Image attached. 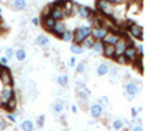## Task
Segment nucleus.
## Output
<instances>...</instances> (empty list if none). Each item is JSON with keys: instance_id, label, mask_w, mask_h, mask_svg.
<instances>
[{"instance_id": "nucleus-35", "label": "nucleus", "mask_w": 145, "mask_h": 131, "mask_svg": "<svg viewBox=\"0 0 145 131\" xmlns=\"http://www.w3.org/2000/svg\"><path fill=\"white\" fill-rule=\"evenodd\" d=\"M6 118H7V120H9L10 122H16V117L13 115V112H7Z\"/></svg>"}, {"instance_id": "nucleus-33", "label": "nucleus", "mask_w": 145, "mask_h": 131, "mask_svg": "<svg viewBox=\"0 0 145 131\" xmlns=\"http://www.w3.org/2000/svg\"><path fill=\"white\" fill-rule=\"evenodd\" d=\"M50 13H51V6L48 5V6H45V7L42 9V18H45V16H50Z\"/></svg>"}, {"instance_id": "nucleus-9", "label": "nucleus", "mask_w": 145, "mask_h": 131, "mask_svg": "<svg viewBox=\"0 0 145 131\" xmlns=\"http://www.w3.org/2000/svg\"><path fill=\"white\" fill-rule=\"evenodd\" d=\"M41 23H42V26H44V29H45L46 32H52V29H54V26H55L57 22H55L51 16H45V18L41 19Z\"/></svg>"}, {"instance_id": "nucleus-19", "label": "nucleus", "mask_w": 145, "mask_h": 131, "mask_svg": "<svg viewBox=\"0 0 145 131\" xmlns=\"http://www.w3.org/2000/svg\"><path fill=\"white\" fill-rule=\"evenodd\" d=\"M110 130L112 131H123L125 130V125H123V121L122 120H113L112 124H110Z\"/></svg>"}, {"instance_id": "nucleus-14", "label": "nucleus", "mask_w": 145, "mask_h": 131, "mask_svg": "<svg viewBox=\"0 0 145 131\" xmlns=\"http://www.w3.org/2000/svg\"><path fill=\"white\" fill-rule=\"evenodd\" d=\"M123 55H125V58L128 60V63H132L138 57L137 48H135V47H128V48L125 50V53H123Z\"/></svg>"}, {"instance_id": "nucleus-29", "label": "nucleus", "mask_w": 145, "mask_h": 131, "mask_svg": "<svg viewBox=\"0 0 145 131\" xmlns=\"http://www.w3.org/2000/svg\"><path fill=\"white\" fill-rule=\"evenodd\" d=\"M113 60H115L118 64H122V66L128 64V60L125 58V55H115V57H113Z\"/></svg>"}, {"instance_id": "nucleus-37", "label": "nucleus", "mask_w": 145, "mask_h": 131, "mask_svg": "<svg viewBox=\"0 0 145 131\" xmlns=\"http://www.w3.org/2000/svg\"><path fill=\"white\" fill-rule=\"evenodd\" d=\"M131 131H144V128H142L141 124H138V125H134V127H132Z\"/></svg>"}, {"instance_id": "nucleus-10", "label": "nucleus", "mask_w": 145, "mask_h": 131, "mask_svg": "<svg viewBox=\"0 0 145 131\" xmlns=\"http://www.w3.org/2000/svg\"><path fill=\"white\" fill-rule=\"evenodd\" d=\"M0 106H2L6 112H13L18 108V101H16V98H13L7 102H0Z\"/></svg>"}, {"instance_id": "nucleus-31", "label": "nucleus", "mask_w": 145, "mask_h": 131, "mask_svg": "<svg viewBox=\"0 0 145 131\" xmlns=\"http://www.w3.org/2000/svg\"><path fill=\"white\" fill-rule=\"evenodd\" d=\"M64 2H65V0H54V2L50 3V6H51V9H52V7H61V9H63Z\"/></svg>"}, {"instance_id": "nucleus-24", "label": "nucleus", "mask_w": 145, "mask_h": 131, "mask_svg": "<svg viewBox=\"0 0 145 131\" xmlns=\"http://www.w3.org/2000/svg\"><path fill=\"white\" fill-rule=\"evenodd\" d=\"M13 6L18 9V10H25L28 3H26V0H13Z\"/></svg>"}, {"instance_id": "nucleus-39", "label": "nucleus", "mask_w": 145, "mask_h": 131, "mask_svg": "<svg viewBox=\"0 0 145 131\" xmlns=\"http://www.w3.org/2000/svg\"><path fill=\"white\" fill-rule=\"evenodd\" d=\"M131 114H132V118H134V120H135V118H138V109L137 108H132L131 109Z\"/></svg>"}, {"instance_id": "nucleus-4", "label": "nucleus", "mask_w": 145, "mask_h": 131, "mask_svg": "<svg viewBox=\"0 0 145 131\" xmlns=\"http://www.w3.org/2000/svg\"><path fill=\"white\" fill-rule=\"evenodd\" d=\"M0 83L3 86H13V76H12L10 68L7 66L0 68Z\"/></svg>"}, {"instance_id": "nucleus-36", "label": "nucleus", "mask_w": 145, "mask_h": 131, "mask_svg": "<svg viewBox=\"0 0 145 131\" xmlns=\"http://www.w3.org/2000/svg\"><path fill=\"white\" fill-rule=\"evenodd\" d=\"M109 3H110L112 6H116V5H122V2L123 0H107Z\"/></svg>"}, {"instance_id": "nucleus-13", "label": "nucleus", "mask_w": 145, "mask_h": 131, "mask_svg": "<svg viewBox=\"0 0 145 131\" xmlns=\"http://www.w3.org/2000/svg\"><path fill=\"white\" fill-rule=\"evenodd\" d=\"M119 38H120V35H118V34H113V32H107V35L103 38V44H107V45H115L118 41H119Z\"/></svg>"}, {"instance_id": "nucleus-21", "label": "nucleus", "mask_w": 145, "mask_h": 131, "mask_svg": "<svg viewBox=\"0 0 145 131\" xmlns=\"http://www.w3.org/2000/svg\"><path fill=\"white\" fill-rule=\"evenodd\" d=\"M20 128H22V131H33L35 124H33L31 120H25V121L20 124Z\"/></svg>"}, {"instance_id": "nucleus-34", "label": "nucleus", "mask_w": 145, "mask_h": 131, "mask_svg": "<svg viewBox=\"0 0 145 131\" xmlns=\"http://www.w3.org/2000/svg\"><path fill=\"white\" fill-rule=\"evenodd\" d=\"M13 55H15V51H13V48H6V50H5V57L10 58V57H13Z\"/></svg>"}, {"instance_id": "nucleus-22", "label": "nucleus", "mask_w": 145, "mask_h": 131, "mask_svg": "<svg viewBox=\"0 0 145 131\" xmlns=\"http://www.w3.org/2000/svg\"><path fill=\"white\" fill-rule=\"evenodd\" d=\"M15 57H16L18 61H25L26 60V51L23 50V48H18L15 51Z\"/></svg>"}, {"instance_id": "nucleus-44", "label": "nucleus", "mask_w": 145, "mask_h": 131, "mask_svg": "<svg viewBox=\"0 0 145 131\" xmlns=\"http://www.w3.org/2000/svg\"><path fill=\"white\" fill-rule=\"evenodd\" d=\"M0 13H2V9H0Z\"/></svg>"}, {"instance_id": "nucleus-15", "label": "nucleus", "mask_w": 145, "mask_h": 131, "mask_svg": "<svg viewBox=\"0 0 145 131\" xmlns=\"http://www.w3.org/2000/svg\"><path fill=\"white\" fill-rule=\"evenodd\" d=\"M65 29H67L65 23L59 20V22H57V23H55V26H54V29H52V34H54V35H57V37H61L63 32H64Z\"/></svg>"}, {"instance_id": "nucleus-25", "label": "nucleus", "mask_w": 145, "mask_h": 131, "mask_svg": "<svg viewBox=\"0 0 145 131\" xmlns=\"http://www.w3.org/2000/svg\"><path fill=\"white\" fill-rule=\"evenodd\" d=\"M142 58H144V57L138 55V57L135 58V60L132 61V66H134V67H137L139 73H142V68H144V67H142Z\"/></svg>"}, {"instance_id": "nucleus-38", "label": "nucleus", "mask_w": 145, "mask_h": 131, "mask_svg": "<svg viewBox=\"0 0 145 131\" xmlns=\"http://www.w3.org/2000/svg\"><path fill=\"white\" fill-rule=\"evenodd\" d=\"M44 122H45V117L41 115V117L38 118V125H39V127H44Z\"/></svg>"}, {"instance_id": "nucleus-43", "label": "nucleus", "mask_w": 145, "mask_h": 131, "mask_svg": "<svg viewBox=\"0 0 145 131\" xmlns=\"http://www.w3.org/2000/svg\"><path fill=\"white\" fill-rule=\"evenodd\" d=\"M6 127H7V124H6L5 121H2V122H0V128H2V130H5Z\"/></svg>"}, {"instance_id": "nucleus-42", "label": "nucleus", "mask_w": 145, "mask_h": 131, "mask_svg": "<svg viewBox=\"0 0 145 131\" xmlns=\"http://www.w3.org/2000/svg\"><path fill=\"white\" fill-rule=\"evenodd\" d=\"M71 111H72V112H74V114H76V112L78 111V108H77V106H76V105H71Z\"/></svg>"}, {"instance_id": "nucleus-32", "label": "nucleus", "mask_w": 145, "mask_h": 131, "mask_svg": "<svg viewBox=\"0 0 145 131\" xmlns=\"http://www.w3.org/2000/svg\"><path fill=\"white\" fill-rule=\"evenodd\" d=\"M86 68H87V63L83 61V63H80V64L77 66L76 71H77V73H84V71H86Z\"/></svg>"}, {"instance_id": "nucleus-16", "label": "nucleus", "mask_w": 145, "mask_h": 131, "mask_svg": "<svg viewBox=\"0 0 145 131\" xmlns=\"http://www.w3.org/2000/svg\"><path fill=\"white\" fill-rule=\"evenodd\" d=\"M106 58H113L115 57V47L113 45H107L103 44V53H102Z\"/></svg>"}, {"instance_id": "nucleus-23", "label": "nucleus", "mask_w": 145, "mask_h": 131, "mask_svg": "<svg viewBox=\"0 0 145 131\" xmlns=\"http://www.w3.org/2000/svg\"><path fill=\"white\" fill-rule=\"evenodd\" d=\"M59 38H61L64 42H72V31H70V29H65V31L63 32V35H61Z\"/></svg>"}, {"instance_id": "nucleus-41", "label": "nucleus", "mask_w": 145, "mask_h": 131, "mask_svg": "<svg viewBox=\"0 0 145 131\" xmlns=\"http://www.w3.org/2000/svg\"><path fill=\"white\" fill-rule=\"evenodd\" d=\"M32 23H33L35 26H38V25H39V18H33V19H32Z\"/></svg>"}, {"instance_id": "nucleus-18", "label": "nucleus", "mask_w": 145, "mask_h": 131, "mask_svg": "<svg viewBox=\"0 0 145 131\" xmlns=\"http://www.w3.org/2000/svg\"><path fill=\"white\" fill-rule=\"evenodd\" d=\"M96 42V39L91 37V35H89L87 38H84L83 41H81V44H80V47L84 50V48H87V50H91V47H93V44Z\"/></svg>"}, {"instance_id": "nucleus-30", "label": "nucleus", "mask_w": 145, "mask_h": 131, "mask_svg": "<svg viewBox=\"0 0 145 131\" xmlns=\"http://www.w3.org/2000/svg\"><path fill=\"white\" fill-rule=\"evenodd\" d=\"M70 51H71L72 54H81L84 50L81 48L80 45H74V44H72V45H70Z\"/></svg>"}, {"instance_id": "nucleus-1", "label": "nucleus", "mask_w": 145, "mask_h": 131, "mask_svg": "<svg viewBox=\"0 0 145 131\" xmlns=\"http://www.w3.org/2000/svg\"><path fill=\"white\" fill-rule=\"evenodd\" d=\"M91 34V26H78L72 31V42L74 45H80L84 38H87Z\"/></svg>"}, {"instance_id": "nucleus-20", "label": "nucleus", "mask_w": 145, "mask_h": 131, "mask_svg": "<svg viewBox=\"0 0 145 131\" xmlns=\"http://www.w3.org/2000/svg\"><path fill=\"white\" fill-rule=\"evenodd\" d=\"M96 73H97V76H106L109 73V64L106 63H102L97 66V70H96Z\"/></svg>"}, {"instance_id": "nucleus-5", "label": "nucleus", "mask_w": 145, "mask_h": 131, "mask_svg": "<svg viewBox=\"0 0 145 131\" xmlns=\"http://www.w3.org/2000/svg\"><path fill=\"white\" fill-rule=\"evenodd\" d=\"M15 89L13 86H3L2 89H0V102H7L10 99L16 98L15 96Z\"/></svg>"}, {"instance_id": "nucleus-2", "label": "nucleus", "mask_w": 145, "mask_h": 131, "mask_svg": "<svg viewBox=\"0 0 145 131\" xmlns=\"http://www.w3.org/2000/svg\"><path fill=\"white\" fill-rule=\"evenodd\" d=\"M96 7L99 10V15L107 16V18H112L115 12V6H112L107 0H96Z\"/></svg>"}, {"instance_id": "nucleus-27", "label": "nucleus", "mask_w": 145, "mask_h": 131, "mask_svg": "<svg viewBox=\"0 0 145 131\" xmlns=\"http://www.w3.org/2000/svg\"><path fill=\"white\" fill-rule=\"evenodd\" d=\"M91 50H93L94 53H97V54H102V53H103V42H102V41H96V42L93 44V47H91Z\"/></svg>"}, {"instance_id": "nucleus-11", "label": "nucleus", "mask_w": 145, "mask_h": 131, "mask_svg": "<svg viewBox=\"0 0 145 131\" xmlns=\"http://www.w3.org/2000/svg\"><path fill=\"white\" fill-rule=\"evenodd\" d=\"M93 13V10L89 6H83V5H77V15L84 18V19H89Z\"/></svg>"}, {"instance_id": "nucleus-6", "label": "nucleus", "mask_w": 145, "mask_h": 131, "mask_svg": "<svg viewBox=\"0 0 145 131\" xmlns=\"http://www.w3.org/2000/svg\"><path fill=\"white\" fill-rule=\"evenodd\" d=\"M139 90H141V88H139L138 83H135V82H129V83L125 85V93H126V96L129 99L135 98L137 95L139 93Z\"/></svg>"}, {"instance_id": "nucleus-12", "label": "nucleus", "mask_w": 145, "mask_h": 131, "mask_svg": "<svg viewBox=\"0 0 145 131\" xmlns=\"http://www.w3.org/2000/svg\"><path fill=\"white\" fill-rule=\"evenodd\" d=\"M50 16L55 20V22H59V20H64V18H65V15H64V10L61 9V7H52L51 9V13H50Z\"/></svg>"}, {"instance_id": "nucleus-40", "label": "nucleus", "mask_w": 145, "mask_h": 131, "mask_svg": "<svg viewBox=\"0 0 145 131\" xmlns=\"http://www.w3.org/2000/svg\"><path fill=\"white\" fill-rule=\"evenodd\" d=\"M68 64H70L71 67H74V64H76V57H71L70 61H68Z\"/></svg>"}, {"instance_id": "nucleus-26", "label": "nucleus", "mask_w": 145, "mask_h": 131, "mask_svg": "<svg viewBox=\"0 0 145 131\" xmlns=\"http://www.w3.org/2000/svg\"><path fill=\"white\" fill-rule=\"evenodd\" d=\"M52 109L57 112V114H61L64 111V102L63 101H57L54 105H52Z\"/></svg>"}, {"instance_id": "nucleus-8", "label": "nucleus", "mask_w": 145, "mask_h": 131, "mask_svg": "<svg viewBox=\"0 0 145 131\" xmlns=\"http://www.w3.org/2000/svg\"><path fill=\"white\" fill-rule=\"evenodd\" d=\"M90 114H91L93 118H96V120L103 115V106H102V103H100L99 101L94 102V103H91V106H90Z\"/></svg>"}, {"instance_id": "nucleus-28", "label": "nucleus", "mask_w": 145, "mask_h": 131, "mask_svg": "<svg viewBox=\"0 0 145 131\" xmlns=\"http://www.w3.org/2000/svg\"><path fill=\"white\" fill-rule=\"evenodd\" d=\"M57 82H58V85H59V86L65 88V86L68 85V76H67V74H61V76H58Z\"/></svg>"}, {"instance_id": "nucleus-17", "label": "nucleus", "mask_w": 145, "mask_h": 131, "mask_svg": "<svg viewBox=\"0 0 145 131\" xmlns=\"http://www.w3.org/2000/svg\"><path fill=\"white\" fill-rule=\"evenodd\" d=\"M36 45H38V47H42V48H45V47L50 45V38H48L46 35H44V34L38 35V37H36Z\"/></svg>"}, {"instance_id": "nucleus-45", "label": "nucleus", "mask_w": 145, "mask_h": 131, "mask_svg": "<svg viewBox=\"0 0 145 131\" xmlns=\"http://www.w3.org/2000/svg\"><path fill=\"white\" fill-rule=\"evenodd\" d=\"M0 68H2V66H0Z\"/></svg>"}, {"instance_id": "nucleus-3", "label": "nucleus", "mask_w": 145, "mask_h": 131, "mask_svg": "<svg viewBox=\"0 0 145 131\" xmlns=\"http://www.w3.org/2000/svg\"><path fill=\"white\" fill-rule=\"evenodd\" d=\"M125 32L128 34V37L132 38V39H139V41H144V31H142V26L138 25V23H132V25L126 26Z\"/></svg>"}, {"instance_id": "nucleus-7", "label": "nucleus", "mask_w": 145, "mask_h": 131, "mask_svg": "<svg viewBox=\"0 0 145 131\" xmlns=\"http://www.w3.org/2000/svg\"><path fill=\"white\" fill-rule=\"evenodd\" d=\"M107 32H109V31H107L105 26H102V28H93L90 35H91L96 41H103V38L107 35Z\"/></svg>"}]
</instances>
